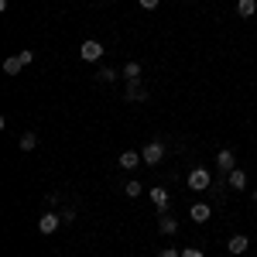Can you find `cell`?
Masks as SVG:
<instances>
[{
    "label": "cell",
    "instance_id": "6da1fadb",
    "mask_svg": "<svg viewBox=\"0 0 257 257\" xmlns=\"http://www.w3.org/2000/svg\"><path fill=\"white\" fill-rule=\"evenodd\" d=\"M185 185H189L192 192H206V189H213V175H209L206 168H192L189 178H185Z\"/></svg>",
    "mask_w": 257,
    "mask_h": 257
},
{
    "label": "cell",
    "instance_id": "7a4b0ae2",
    "mask_svg": "<svg viewBox=\"0 0 257 257\" xmlns=\"http://www.w3.org/2000/svg\"><path fill=\"white\" fill-rule=\"evenodd\" d=\"M141 158H144V165H151V168H158L161 158H165V144L161 141H151L144 151H141Z\"/></svg>",
    "mask_w": 257,
    "mask_h": 257
},
{
    "label": "cell",
    "instance_id": "3957f363",
    "mask_svg": "<svg viewBox=\"0 0 257 257\" xmlns=\"http://www.w3.org/2000/svg\"><path fill=\"white\" fill-rule=\"evenodd\" d=\"M79 55H82L86 62H96V59H103V45H99L96 38H86V41L79 45Z\"/></svg>",
    "mask_w": 257,
    "mask_h": 257
},
{
    "label": "cell",
    "instance_id": "277c9868",
    "mask_svg": "<svg viewBox=\"0 0 257 257\" xmlns=\"http://www.w3.org/2000/svg\"><path fill=\"white\" fill-rule=\"evenodd\" d=\"M62 226V216L59 213H41V219H38V230L45 233V237H52L55 230Z\"/></svg>",
    "mask_w": 257,
    "mask_h": 257
},
{
    "label": "cell",
    "instance_id": "5b68a950",
    "mask_svg": "<svg viewBox=\"0 0 257 257\" xmlns=\"http://www.w3.org/2000/svg\"><path fill=\"white\" fill-rule=\"evenodd\" d=\"M216 168H219V172H223V175H230V172L237 168V155H233L230 148H223V151H219V155H216Z\"/></svg>",
    "mask_w": 257,
    "mask_h": 257
},
{
    "label": "cell",
    "instance_id": "8992f818",
    "mask_svg": "<svg viewBox=\"0 0 257 257\" xmlns=\"http://www.w3.org/2000/svg\"><path fill=\"white\" fill-rule=\"evenodd\" d=\"M148 196H151V202H155V209H158V213H168V202H172V196H168V189H161V185H155V189H151Z\"/></svg>",
    "mask_w": 257,
    "mask_h": 257
},
{
    "label": "cell",
    "instance_id": "52a82bcc",
    "mask_svg": "<svg viewBox=\"0 0 257 257\" xmlns=\"http://www.w3.org/2000/svg\"><path fill=\"white\" fill-rule=\"evenodd\" d=\"M148 99V89L141 82H127V103H144Z\"/></svg>",
    "mask_w": 257,
    "mask_h": 257
},
{
    "label": "cell",
    "instance_id": "ba28073f",
    "mask_svg": "<svg viewBox=\"0 0 257 257\" xmlns=\"http://www.w3.org/2000/svg\"><path fill=\"white\" fill-rule=\"evenodd\" d=\"M189 216L196 219V223H206V219L213 216V206H206V202H196V206L189 209Z\"/></svg>",
    "mask_w": 257,
    "mask_h": 257
},
{
    "label": "cell",
    "instance_id": "9c48e42d",
    "mask_svg": "<svg viewBox=\"0 0 257 257\" xmlns=\"http://www.w3.org/2000/svg\"><path fill=\"white\" fill-rule=\"evenodd\" d=\"M247 247H250V240L243 237V233H237V237H230V240H226V250H230V254H243Z\"/></svg>",
    "mask_w": 257,
    "mask_h": 257
},
{
    "label": "cell",
    "instance_id": "30bf717a",
    "mask_svg": "<svg viewBox=\"0 0 257 257\" xmlns=\"http://www.w3.org/2000/svg\"><path fill=\"white\" fill-rule=\"evenodd\" d=\"M158 230L165 233V237H172L178 230V223H175V216H168V213H158Z\"/></svg>",
    "mask_w": 257,
    "mask_h": 257
},
{
    "label": "cell",
    "instance_id": "8fae6325",
    "mask_svg": "<svg viewBox=\"0 0 257 257\" xmlns=\"http://www.w3.org/2000/svg\"><path fill=\"white\" fill-rule=\"evenodd\" d=\"M226 185H230V189H237V192H243V189H247V175H243L240 168H233V172L226 175Z\"/></svg>",
    "mask_w": 257,
    "mask_h": 257
},
{
    "label": "cell",
    "instance_id": "7c38bea8",
    "mask_svg": "<svg viewBox=\"0 0 257 257\" xmlns=\"http://www.w3.org/2000/svg\"><path fill=\"white\" fill-rule=\"evenodd\" d=\"M117 161H120V168H138V165H144V158H141L138 151H123Z\"/></svg>",
    "mask_w": 257,
    "mask_h": 257
},
{
    "label": "cell",
    "instance_id": "4fadbf2b",
    "mask_svg": "<svg viewBox=\"0 0 257 257\" xmlns=\"http://www.w3.org/2000/svg\"><path fill=\"white\" fill-rule=\"evenodd\" d=\"M123 79L127 82H141V62H127V65H123Z\"/></svg>",
    "mask_w": 257,
    "mask_h": 257
},
{
    "label": "cell",
    "instance_id": "5bb4252c",
    "mask_svg": "<svg viewBox=\"0 0 257 257\" xmlns=\"http://www.w3.org/2000/svg\"><path fill=\"white\" fill-rule=\"evenodd\" d=\"M35 148H38V134L35 131H24L21 134V151H35Z\"/></svg>",
    "mask_w": 257,
    "mask_h": 257
},
{
    "label": "cell",
    "instance_id": "9a60e30c",
    "mask_svg": "<svg viewBox=\"0 0 257 257\" xmlns=\"http://www.w3.org/2000/svg\"><path fill=\"white\" fill-rule=\"evenodd\" d=\"M257 11V0H237V14L240 18H254Z\"/></svg>",
    "mask_w": 257,
    "mask_h": 257
},
{
    "label": "cell",
    "instance_id": "2e32d148",
    "mask_svg": "<svg viewBox=\"0 0 257 257\" xmlns=\"http://www.w3.org/2000/svg\"><path fill=\"white\" fill-rule=\"evenodd\" d=\"M21 69H24V59H21V55H14V59L4 62V72H7V76H18Z\"/></svg>",
    "mask_w": 257,
    "mask_h": 257
},
{
    "label": "cell",
    "instance_id": "e0dca14e",
    "mask_svg": "<svg viewBox=\"0 0 257 257\" xmlns=\"http://www.w3.org/2000/svg\"><path fill=\"white\" fill-rule=\"evenodd\" d=\"M123 196H141V182H134V178H131V182H127V185H123Z\"/></svg>",
    "mask_w": 257,
    "mask_h": 257
},
{
    "label": "cell",
    "instance_id": "ac0fdd59",
    "mask_svg": "<svg viewBox=\"0 0 257 257\" xmlns=\"http://www.w3.org/2000/svg\"><path fill=\"white\" fill-rule=\"evenodd\" d=\"M96 79H99V82H113V79H117V72L103 65V69H99V72H96Z\"/></svg>",
    "mask_w": 257,
    "mask_h": 257
},
{
    "label": "cell",
    "instance_id": "d6986e66",
    "mask_svg": "<svg viewBox=\"0 0 257 257\" xmlns=\"http://www.w3.org/2000/svg\"><path fill=\"white\" fill-rule=\"evenodd\" d=\"M76 216H79V213H76V206H69V209L62 213V219H65V223H76Z\"/></svg>",
    "mask_w": 257,
    "mask_h": 257
},
{
    "label": "cell",
    "instance_id": "ffe728a7",
    "mask_svg": "<svg viewBox=\"0 0 257 257\" xmlns=\"http://www.w3.org/2000/svg\"><path fill=\"white\" fill-rule=\"evenodd\" d=\"M158 4H161V0H141V7H144V11H158Z\"/></svg>",
    "mask_w": 257,
    "mask_h": 257
},
{
    "label": "cell",
    "instance_id": "44dd1931",
    "mask_svg": "<svg viewBox=\"0 0 257 257\" xmlns=\"http://www.w3.org/2000/svg\"><path fill=\"white\" fill-rule=\"evenodd\" d=\"M182 257H202V250H196V247H185V250H182Z\"/></svg>",
    "mask_w": 257,
    "mask_h": 257
},
{
    "label": "cell",
    "instance_id": "7402d4cb",
    "mask_svg": "<svg viewBox=\"0 0 257 257\" xmlns=\"http://www.w3.org/2000/svg\"><path fill=\"white\" fill-rule=\"evenodd\" d=\"M158 257H182V250H172L168 247V250H158Z\"/></svg>",
    "mask_w": 257,
    "mask_h": 257
},
{
    "label": "cell",
    "instance_id": "603a6c76",
    "mask_svg": "<svg viewBox=\"0 0 257 257\" xmlns=\"http://www.w3.org/2000/svg\"><path fill=\"white\" fill-rule=\"evenodd\" d=\"M254 202H257V192H254Z\"/></svg>",
    "mask_w": 257,
    "mask_h": 257
}]
</instances>
